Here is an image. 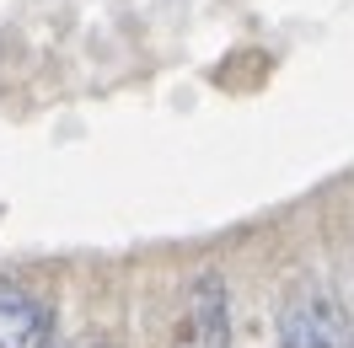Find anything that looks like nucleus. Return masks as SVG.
I'll return each mask as SVG.
<instances>
[{
  "label": "nucleus",
  "mask_w": 354,
  "mask_h": 348,
  "mask_svg": "<svg viewBox=\"0 0 354 348\" xmlns=\"http://www.w3.org/2000/svg\"><path fill=\"white\" fill-rule=\"evenodd\" d=\"M48 327L44 300L17 279H0V348H38Z\"/></svg>",
  "instance_id": "obj_1"
},
{
  "label": "nucleus",
  "mask_w": 354,
  "mask_h": 348,
  "mask_svg": "<svg viewBox=\"0 0 354 348\" xmlns=\"http://www.w3.org/2000/svg\"><path fill=\"white\" fill-rule=\"evenodd\" d=\"M279 348H344L338 343V316L322 300H295L279 316Z\"/></svg>",
  "instance_id": "obj_2"
},
{
  "label": "nucleus",
  "mask_w": 354,
  "mask_h": 348,
  "mask_svg": "<svg viewBox=\"0 0 354 348\" xmlns=\"http://www.w3.org/2000/svg\"><path fill=\"white\" fill-rule=\"evenodd\" d=\"M199 327L209 348H225V295H221V279H204L199 284Z\"/></svg>",
  "instance_id": "obj_3"
},
{
  "label": "nucleus",
  "mask_w": 354,
  "mask_h": 348,
  "mask_svg": "<svg viewBox=\"0 0 354 348\" xmlns=\"http://www.w3.org/2000/svg\"><path fill=\"white\" fill-rule=\"evenodd\" d=\"M81 348H108V343H81Z\"/></svg>",
  "instance_id": "obj_4"
}]
</instances>
